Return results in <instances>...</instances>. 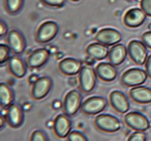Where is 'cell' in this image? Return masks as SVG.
Listing matches in <instances>:
<instances>
[{
  "instance_id": "d6a6232c",
  "label": "cell",
  "mask_w": 151,
  "mask_h": 141,
  "mask_svg": "<svg viewBox=\"0 0 151 141\" xmlns=\"http://www.w3.org/2000/svg\"><path fill=\"white\" fill-rule=\"evenodd\" d=\"M145 69H146V72L147 74L148 77L151 79V54L148 56L147 61L145 63Z\"/></svg>"
},
{
  "instance_id": "603a6c76",
  "label": "cell",
  "mask_w": 151,
  "mask_h": 141,
  "mask_svg": "<svg viewBox=\"0 0 151 141\" xmlns=\"http://www.w3.org/2000/svg\"><path fill=\"white\" fill-rule=\"evenodd\" d=\"M14 100V92L9 85L2 82L0 84V105L2 108H8Z\"/></svg>"
},
{
  "instance_id": "5b68a950",
  "label": "cell",
  "mask_w": 151,
  "mask_h": 141,
  "mask_svg": "<svg viewBox=\"0 0 151 141\" xmlns=\"http://www.w3.org/2000/svg\"><path fill=\"white\" fill-rule=\"evenodd\" d=\"M97 74L95 69L89 66H83L79 73L80 89L84 93H90L96 86Z\"/></svg>"
},
{
  "instance_id": "d6986e66",
  "label": "cell",
  "mask_w": 151,
  "mask_h": 141,
  "mask_svg": "<svg viewBox=\"0 0 151 141\" xmlns=\"http://www.w3.org/2000/svg\"><path fill=\"white\" fill-rule=\"evenodd\" d=\"M8 68L11 74L17 79L24 78L27 72V64L21 57L16 54L9 58L8 61Z\"/></svg>"
},
{
  "instance_id": "8992f818",
  "label": "cell",
  "mask_w": 151,
  "mask_h": 141,
  "mask_svg": "<svg viewBox=\"0 0 151 141\" xmlns=\"http://www.w3.org/2000/svg\"><path fill=\"white\" fill-rule=\"evenodd\" d=\"M125 124L135 131H146L150 127V121L146 115L139 112H130L124 116Z\"/></svg>"
},
{
  "instance_id": "5bb4252c",
  "label": "cell",
  "mask_w": 151,
  "mask_h": 141,
  "mask_svg": "<svg viewBox=\"0 0 151 141\" xmlns=\"http://www.w3.org/2000/svg\"><path fill=\"white\" fill-rule=\"evenodd\" d=\"M109 98L111 107L119 113H126L130 109L129 98L122 91L116 90L113 91L110 93Z\"/></svg>"
},
{
  "instance_id": "9a60e30c",
  "label": "cell",
  "mask_w": 151,
  "mask_h": 141,
  "mask_svg": "<svg viewBox=\"0 0 151 141\" xmlns=\"http://www.w3.org/2000/svg\"><path fill=\"white\" fill-rule=\"evenodd\" d=\"M147 14L141 9H131L125 14L123 17L124 24L127 27L137 28L141 26L146 21Z\"/></svg>"
},
{
  "instance_id": "2e32d148",
  "label": "cell",
  "mask_w": 151,
  "mask_h": 141,
  "mask_svg": "<svg viewBox=\"0 0 151 141\" xmlns=\"http://www.w3.org/2000/svg\"><path fill=\"white\" fill-rule=\"evenodd\" d=\"M49 56L50 52L46 48H38L28 56L27 64L31 69H37L46 64Z\"/></svg>"
},
{
  "instance_id": "ba28073f",
  "label": "cell",
  "mask_w": 151,
  "mask_h": 141,
  "mask_svg": "<svg viewBox=\"0 0 151 141\" xmlns=\"http://www.w3.org/2000/svg\"><path fill=\"white\" fill-rule=\"evenodd\" d=\"M107 106L106 98L101 96H93L83 102L81 111L88 115H94L103 112Z\"/></svg>"
},
{
  "instance_id": "44dd1931",
  "label": "cell",
  "mask_w": 151,
  "mask_h": 141,
  "mask_svg": "<svg viewBox=\"0 0 151 141\" xmlns=\"http://www.w3.org/2000/svg\"><path fill=\"white\" fill-rule=\"evenodd\" d=\"M128 54V49L123 44H116L112 46L109 51V62L113 65L120 66L126 59Z\"/></svg>"
},
{
  "instance_id": "cb8c5ba5",
  "label": "cell",
  "mask_w": 151,
  "mask_h": 141,
  "mask_svg": "<svg viewBox=\"0 0 151 141\" xmlns=\"http://www.w3.org/2000/svg\"><path fill=\"white\" fill-rule=\"evenodd\" d=\"M24 0H5V7L11 14H15L21 10Z\"/></svg>"
},
{
  "instance_id": "1f68e13d",
  "label": "cell",
  "mask_w": 151,
  "mask_h": 141,
  "mask_svg": "<svg viewBox=\"0 0 151 141\" xmlns=\"http://www.w3.org/2000/svg\"><path fill=\"white\" fill-rule=\"evenodd\" d=\"M9 33V29H8L7 24H5V22L2 20L0 21V36H5V35H7Z\"/></svg>"
},
{
  "instance_id": "f1b7e54d",
  "label": "cell",
  "mask_w": 151,
  "mask_h": 141,
  "mask_svg": "<svg viewBox=\"0 0 151 141\" xmlns=\"http://www.w3.org/2000/svg\"><path fill=\"white\" fill-rule=\"evenodd\" d=\"M44 5H48L50 7L60 8L64 6L66 0H40Z\"/></svg>"
},
{
  "instance_id": "7c38bea8",
  "label": "cell",
  "mask_w": 151,
  "mask_h": 141,
  "mask_svg": "<svg viewBox=\"0 0 151 141\" xmlns=\"http://www.w3.org/2000/svg\"><path fill=\"white\" fill-rule=\"evenodd\" d=\"M6 42L15 54H22L27 47V41L24 35L17 29H12L6 35Z\"/></svg>"
},
{
  "instance_id": "ffe728a7",
  "label": "cell",
  "mask_w": 151,
  "mask_h": 141,
  "mask_svg": "<svg viewBox=\"0 0 151 141\" xmlns=\"http://www.w3.org/2000/svg\"><path fill=\"white\" fill-rule=\"evenodd\" d=\"M129 97L134 102L139 104L151 103V88L146 86L133 87L129 91Z\"/></svg>"
},
{
  "instance_id": "ac0fdd59",
  "label": "cell",
  "mask_w": 151,
  "mask_h": 141,
  "mask_svg": "<svg viewBox=\"0 0 151 141\" xmlns=\"http://www.w3.org/2000/svg\"><path fill=\"white\" fill-rule=\"evenodd\" d=\"M97 76L101 81L110 82L114 81L117 77L118 72L115 66L110 63H100L95 68Z\"/></svg>"
},
{
  "instance_id": "83f0119b",
  "label": "cell",
  "mask_w": 151,
  "mask_h": 141,
  "mask_svg": "<svg viewBox=\"0 0 151 141\" xmlns=\"http://www.w3.org/2000/svg\"><path fill=\"white\" fill-rule=\"evenodd\" d=\"M127 141H147V135L144 131H134L129 136Z\"/></svg>"
},
{
  "instance_id": "f546056e",
  "label": "cell",
  "mask_w": 151,
  "mask_h": 141,
  "mask_svg": "<svg viewBox=\"0 0 151 141\" xmlns=\"http://www.w3.org/2000/svg\"><path fill=\"white\" fill-rule=\"evenodd\" d=\"M140 5L147 16L151 17V0H141Z\"/></svg>"
},
{
  "instance_id": "484cf974",
  "label": "cell",
  "mask_w": 151,
  "mask_h": 141,
  "mask_svg": "<svg viewBox=\"0 0 151 141\" xmlns=\"http://www.w3.org/2000/svg\"><path fill=\"white\" fill-rule=\"evenodd\" d=\"M29 141H48V137L42 130H35L31 134Z\"/></svg>"
},
{
  "instance_id": "3957f363",
  "label": "cell",
  "mask_w": 151,
  "mask_h": 141,
  "mask_svg": "<svg viewBox=\"0 0 151 141\" xmlns=\"http://www.w3.org/2000/svg\"><path fill=\"white\" fill-rule=\"evenodd\" d=\"M58 32L59 26L56 22L52 21H45L39 26L35 38L39 43H48L56 37Z\"/></svg>"
},
{
  "instance_id": "7a4b0ae2",
  "label": "cell",
  "mask_w": 151,
  "mask_h": 141,
  "mask_svg": "<svg viewBox=\"0 0 151 141\" xmlns=\"http://www.w3.org/2000/svg\"><path fill=\"white\" fill-rule=\"evenodd\" d=\"M146 71L140 68H132L125 71L122 75L120 82L122 85L129 88L140 86L147 79Z\"/></svg>"
},
{
  "instance_id": "277c9868",
  "label": "cell",
  "mask_w": 151,
  "mask_h": 141,
  "mask_svg": "<svg viewBox=\"0 0 151 141\" xmlns=\"http://www.w3.org/2000/svg\"><path fill=\"white\" fill-rule=\"evenodd\" d=\"M128 54L131 60L137 65H143L148 57L147 48L142 41L132 40L127 47Z\"/></svg>"
},
{
  "instance_id": "8fae6325",
  "label": "cell",
  "mask_w": 151,
  "mask_h": 141,
  "mask_svg": "<svg viewBox=\"0 0 151 141\" xmlns=\"http://www.w3.org/2000/svg\"><path fill=\"white\" fill-rule=\"evenodd\" d=\"M72 121L65 113L59 114L55 117L53 122V131L58 138L64 139L68 137L72 130Z\"/></svg>"
},
{
  "instance_id": "4fadbf2b",
  "label": "cell",
  "mask_w": 151,
  "mask_h": 141,
  "mask_svg": "<svg viewBox=\"0 0 151 141\" xmlns=\"http://www.w3.org/2000/svg\"><path fill=\"white\" fill-rule=\"evenodd\" d=\"M5 120L9 126L13 128H18L24 123V110L17 103H12L6 110Z\"/></svg>"
},
{
  "instance_id": "30bf717a",
  "label": "cell",
  "mask_w": 151,
  "mask_h": 141,
  "mask_svg": "<svg viewBox=\"0 0 151 141\" xmlns=\"http://www.w3.org/2000/svg\"><path fill=\"white\" fill-rule=\"evenodd\" d=\"M122 34L117 29L107 27L100 29L96 33L94 39L106 46H113L122 41Z\"/></svg>"
},
{
  "instance_id": "4316f807",
  "label": "cell",
  "mask_w": 151,
  "mask_h": 141,
  "mask_svg": "<svg viewBox=\"0 0 151 141\" xmlns=\"http://www.w3.org/2000/svg\"><path fill=\"white\" fill-rule=\"evenodd\" d=\"M67 141H88V139L83 132L73 131L67 137Z\"/></svg>"
},
{
  "instance_id": "6da1fadb",
  "label": "cell",
  "mask_w": 151,
  "mask_h": 141,
  "mask_svg": "<svg viewBox=\"0 0 151 141\" xmlns=\"http://www.w3.org/2000/svg\"><path fill=\"white\" fill-rule=\"evenodd\" d=\"M94 124L99 131L105 133H115L122 127L120 120L110 114H100L94 119Z\"/></svg>"
},
{
  "instance_id": "9c48e42d",
  "label": "cell",
  "mask_w": 151,
  "mask_h": 141,
  "mask_svg": "<svg viewBox=\"0 0 151 141\" xmlns=\"http://www.w3.org/2000/svg\"><path fill=\"white\" fill-rule=\"evenodd\" d=\"M83 97L77 90H72L65 95L63 103L64 113L69 116H73L81 110Z\"/></svg>"
},
{
  "instance_id": "d4e9b609",
  "label": "cell",
  "mask_w": 151,
  "mask_h": 141,
  "mask_svg": "<svg viewBox=\"0 0 151 141\" xmlns=\"http://www.w3.org/2000/svg\"><path fill=\"white\" fill-rule=\"evenodd\" d=\"M12 50L10 47L8 45L5 44H1L0 45V64H5V62H8L10 58V54Z\"/></svg>"
},
{
  "instance_id": "e0dca14e",
  "label": "cell",
  "mask_w": 151,
  "mask_h": 141,
  "mask_svg": "<svg viewBox=\"0 0 151 141\" xmlns=\"http://www.w3.org/2000/svg\"><path fill=\"white\" fill-rule=\"evenodd\" d=\"M82 67L83 64L80 60L73 57H66L58 64L59 71L62 74L68 76L79 74Z\"/></svg>"
},
{
  "instance_id": "7402d4cb",
  "label": "cell",
  "mask_w": 151,
  "mask_h": 141,
  "mask_svg": "<svg viewBox=\"0 0 151 141\" xmlns=\"http://www.w3.org/2000/svg\"><path fill=\"white\" fill-rule=\"evenodd\" d=\"M108 46L101 44L99 42H94L88 45L86 49V54L91 59L97 60H101L108 57Z\"/></svg>"
},
{
  "instance_id": "4dcf8cb0",
  "label": "cell",
  "mask_w": 151,
  "mask_h": 141,
  "mask_svg": "<svg viewBox=\"0 0 151 141\" xmlns=\"http://www.w3.org/2000/svg\"><path fill=\"white\" fill-rule=\"evenodd\" d=\"M141 41L143 42L144 45H146L147 48L151 49V30L143 33L141 36Z\"/></svg>"
},
{
  "instance_id": "52a82bcc",
  "label": "cell",
  "mask_w": 151,
  "mask_h": 141,
  "mask_svg": "<svg viewBox=\"0 0 151 141\" xmlns=\"http://www.w3.org/2000/svg\"><path fill=\"white\" fill-rule=\"evenodd\" d=\"M52 88V80L48 76L37 78L33 82L31 97L33 100H40L48 96Z\"/></svg>"
},
{
  "instance_id": "836d02e7",
  "label": "cell",
  "mask_w": 151,
  "mask_h": 141,
  "mask_svg": "<svg viewBox=\"0 0 151 141\" xmlns=\"http://www.w3.org/2000/svg\"><path fill=\"white\" fill-rule=\"evenodd\" d=\"M71 1H73V2H79V0H71Z\"/></svg>"
}]
</instances>
